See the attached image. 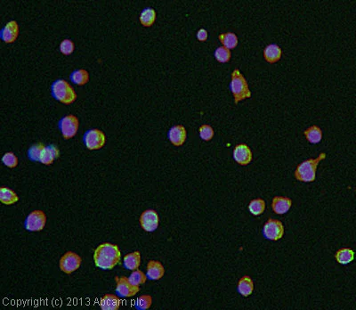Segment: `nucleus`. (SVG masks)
<instances>
[{
  "label": "nucleus",
  "instance_id": "nucleus-1",
  "mask_svg": "<svg viewBox=\"0 0 356 310\" xmlns=\"http://www.w3.org/2000/svg\"><path fill=\"white\" fill-rule=\"evenodd\" d=\"M93 259L98 269L102 270L113 269L121 262V249L117 244L104 243L96 247Z\"/></svg>",
  "mask_w": 356,
  "mask_h": 310
},
{
  "label": "nucleus",
  "instance_id": "nucleus-23",
  "mask_svg": "<svg viewBox=\"0 0 356 310\" xmlns=\"http://www.w3.org/2000/svg\"><path fill=\"white\" fill-rule=\"evenodd\" d=\"M70 80L77 86H84L89 82V73L84 69L75 70L70 73Z\"/></svg>",
  "mask_w": 356,
  "mask_h": 310
},
{
  "label": "nucleus",
  "instance_id": "nucleus-25",
  "mask_svg": "<svg viewBox=\"0 0 356 310\" xmlns=\"http://www.w3.org/2000/svg\"><path fill=\"white\" fill-rule=\"evenodd\" d=\"M335 259L339 264H349L355 259V251L350 248L337 249L335 253Z\"/></svg>",
  "mask_w": 356,
  "mask_h": 310
},
{
  "label": "nucleus",
  "instance_id": "nucleus-11",
  "mask_svg": "<svg viewBox=\"0 0 356 310\" xmlns=\"http://www.w3.org/2000/svg\"><path fill=\"white\" fill-rule=\"evenodd\" d=\"M139 223H140L141 227L144 229L146 232H148V233L154 232L159 227V224H160L159 214L157 213L155 209H151V208L146 209L141 214Z\"/></svg>",
  "mask_w": 356,
  "mask_h": 310
},
{
  "label": "nucleus",
  "instance_id": "nucleus-16",
  "mask_svg": "<svg viewBox=\"0 0 356 310\" xmlns=\"http://www.w3.org/2000/svg\"><path fill=\"white\" fill-rule=\"evenodd\" d=\"M292 206L291 198L286 196H274L272 202V208L274 213L277 215L286 214Z\"/></svg>",
  "mask_w": 356,
  "mask_h": 310
},
{
  "label": "nucleus",
  "instance_id": "nucleus-30",
  "mask_svg": "<svg viewBox=\"0 0 356 310\" xmlns=\"http://www.w3.org/2000/svg\"><path fill=\"white\" fill-rule=\"evenodd\" d=\"M147 279L148 278H147L146 273H144L143 271L139 269L132 271L130 275L128 276L129 282L135 286H140V285H145Z\"/></svg>",
  "mask_w": 356,
  "mask_h": 310
},
{
  "label": "nucleus",
  "instance_id": "nucleus-29",
  "mask_svg": "<svg viewBox=\"0 0 356 310\" xmlns=\"http://www.w3.org/2000/svg\"><path fill=\"white\" fill-rule=\"evenodd\" d=\"M248 208L252 215L260 216L266 210V202L263 199H254L250 203Z\"/></svg>",
  "mask_w": 356,
  "mask_h": 310
},
{
  "label": "nucleus",
  "instance_id": "nucleus-36",
  "mask_svg": "<svg viewBox=\"0 0 356 310\" xmlns=\"http://www.w3.org/2000/svg\"><path fill=\"white\" fill-rule=\"evenodd\" d=\"M208 37H209V33L204 29H201L197 32V40L201 42H205L208 40Z\"/></svg>",
  "mask_w": 356,
  "mask_h": 310
},
{
  "label": "nucleus",
  "instance_id": "nucleus-27",
  "mask_svg": "<svg viewBox=\"0 0 356 310\" xmlns=\"http://www.w3.org/2000/svg\"><path fill=\"white\" fill-rule=\"evenodd\" d=\"M304 136L306 137L308 142L315 145L321 142L322 139V131L318 126L313 125L304 131Z\"/></svg>",
  "mask_w": 356,
  "mask_h": 310
},
{
  "label": "nucleus",
  "instance_id": "nucleus-6",
  "mask_svg": "<svg viewBox=\"0 0 356 310\" xmlns=\"http://www.w3.org/2000/svg\"><path fill=\"white\" fill-rule=\"evenodd\" d=\"M58 127L60 129L63 138L64 139L68 140L70 138H73L77 135L80 127L79 119L73 114L66 115L64 117L62 118L58 122Z\"/></svg>",
  "mask_w": 356,
  "mask_h": 310
},
{
  "label": "nucleus",
  "instance_id": "nucleus-12",
  "mask_svg": "<svg viewBox=\"0 0 356 310\" xmlns=\"http://www.w3.org/2000/svg\"><path fill=\"white\" fill-rule=\"evenodd\" d=\"M232 156H233V159H234L236 163H238L239 165H241V166L249 165L253 160L252 151H251L250 146L247 145L246 144L237 145L235 148H234V150H233Z\"/></svg>",
  "mask_w": 356,
  "mask_h": 310
},
{
  "label": "nucleus",
  "instance_id": "nucleus-35",
  "mask_svg": "<svg viewBox=\"0 0 356 310\" xmlns=\"http://www.w3.org/2000/svg\"><path fill=\"white\" fill-rule=\"evenodd\" d=\"M75 50V44L70 40H63L61 42L60 51L64 56H70Z\"/></svg>",
  "mask_w": 356,
  "mask_h": 310
},
{
  "label": "nucleus",
  "instance_id": "nucleus-9",
  "mask_svg": "<svg viewBox=\"0 0 356 310\" xmlns=\"http://www.w3.org/2000/svg\"><path fill=\"white\" fill-rule=\"evenodd\" d=\"M116 294L120 298H132L140 291L139 286L132 285L128 277L126 276H116Z\"/></svg>",
  "mask_w": 356,
  "mask_h": 310
},
{
  "label": "nucleus",
  "instance_id": "nucleus-24",
  "mask_svg": "<svg viewBox=\"0 0 356 310\" xmlns=\"http://www.w3.org/2000/svg\"><path fill=\"white\" fill-rule=\"evenodd\" d=\"M218 40L222 43L223 46H225L226 48H228L229 50L234 49L236 46H238V43H239L238 37L233 32L221 33L218 36Z\"/></svg>",
  "mask_w": 356,
  "mask_h": 310
},
{
  "label": "nucleus",
  "instance_id": "nucleus-4",
  "mask_svg": "<svg viewBox=\"0 0 356 310\" xmlns=\"http://www.w3.org/2000/svg\"><path fill=\"white\" fill-rule=\"evenodd\" d=\"M51 94L56 101L66 105L73 103L77 99V94L74 88L63 79H59L52 83Z\"/></svg>",
  "mask_w": 356,
  "mask_h": 310
},
{
  "label": "nucleus",
  "instance_id": "nucleus-2",
  "mask_svg": "<svg viewBox=\"0 0 356 310\" xmlns=\"http://www.w3.org/2000/svg\"><path fill=\"white\" fill-rule=\"evenodd\" d=\"M326 157V153H321L316 158H311L302 162L295 169L294 177L297 181L304 183L314 182L316 179V172L319 164Z\"/></svg>",
  "mask_w": 356,
  "mask_h": 310
},
{
  "label": "nucleus",
  "instance_id": "nucleus-14",
  "mask_svg": "<svg viewBox=\"0 0 356 310\" xmlns=\"http://www.w3.org/2000/svg\"><path fill=\"white\" fill-rule=\"evenodd\" d=\"M168 138L175 146H182L186 141L187 131L183 125H175L168 133Z\"/></svg>",
  "mask_w": 356,
  "mask_h": 310
},
{
  "label": "nucleus",
  "instance_id": "nucleus-3",
  "mask_svg": "<svg viewBox=\"0 0 356 310\" xmlns=\"http://www.w3.org/2000/svg\"><path fill=\"white\" fill-rule=\"evenodd\" d=\"M230 89L236 105L252 96L246 78L237 68L231 72Z\"/></svg>",
  "mask_w": 356,
  "mask_h": 310
},
{
  "label": "nucleus",
  "instance_id": "nucleus-20",
  "mask_svg": "<svg viewBox=\"0 0 356 310\" xmlns=\"http://www.w3.org/2000/svg\"><path fill=\"white\" fill-rule=\"evenodd\" d=\"M141 265V252L138 250L127 253L123 258V267L126 270L138 269Z\"/></svg>",
  "mask_w": 356,
  "mask_h": 310
},
{
  "label": "nucleus",
  "instance_id": "nucleus-13",
  "mask_svg": "<svg viewBox=\"0 0 356 310\" xmlns=\"http://www.w3.org/2000/svg\"><path fill=\"white\" fill-rule=\"evenodd\" d=\"M19 36V25L15 20L10 21L0 31V38L6 44L14 43Z\"/></svg>",
  "mask_w": 356,
  "mask_h": 310
},
{
  "label": "nucleus",
  "instance_id": "nucleus-22",
  "mask_svg": "<svg viewBox=\"0 0 356 310\" xmlns=\"http://www.w3.org/2000/svg\"><path fill=\"white\" fill-rule=\"evenodd\" d=\"M19 201V196L14 190L2 186L0 188V202L5 205H13Z\"/></svg>",
  "mask_w": 356,
  "mask_h": 310
},
{
  "label": "nucleus",
  "instance_id": "nucleus-33",
  "mask_svg": "<svg viewBox=\"0 0 356 310\" xmlns=\"http://www.w3.org/2000/svg\"><path fill=\"white\" fill-rule=\"evenodd\" d=\"M2 163L8 168H15L18 166L19 161H18V157L15 155V153L8 152L3 155Z\"/></svg>",
  "mask_w": 356,
  "mask_h": 310
},
{
  "label": "nucleus",
  "instance_id": "nucleus-21",
  "mask_svg": "<svg viewBox=\"0 0 356 310\" xmlns=\"http://www.w3.org/2000/svg\"><path fill=\"white\" fill-rule=\"evenodd\" d=\"M237 290H238L240 294L244 296V297L251 296L253 293V290H254V282H253L252 278L250 277L249 275L242 276L238 282Z\"/></svg>",
  "mask_w": 356,
  "mask_h": 310
},
{
  "label": "nucleus",
  "instance_id": "nucleus-28",
  "mask_svg": "<svg viewBox=\"0 0 356 310\" xmlns=\"http://www.w3.org/2000/svg\"><path fill=\"white\" fill-rule=\"evenodd\" d=\"M45 148V145L43 143H36L34 145H32L27 152V156L29 158V160L33 163H40L41 155L44 152Z\"/></svg>",
  "mask_w": 356,
  "mask_h": 310
},
{
  "label": "nucleus",
  "instance_id": "nucleus-31",
  "mask_svg": "<svg viewBox=\"0 0 356 310\" xmlns=\"http://www.w3.org/2000/svg\"><path fill=\"white\" fill-rule=\"evenodd\" d=\"M214 56H215L216 61L219 62L221 63H226V62L231 61V50L226 48L225 46H218L214 53Z\"/></svg>",
  "mask_w": 356,
  "mask_h": 310
},
{
  "label": "nucleus",
  "instance_id": "nucleus-10",
  "mask_svg": "<svg viewBox=\"0 0 356 310\" xmlns=\"http://www.w3.org/2000/svg\"><path fill=\"white\" fill-rule=\"evenodd\" d=\"M263 235L267 240L278 241L284 235V226L282 222L277 219H269L264 225Z\"/></svg>",
  "mask_w": 356,
  "mask_h": 310
},
{
  "label": "nucleus",
  "instance_id": "nucleus-5",
  "mask_svg": "<svg viewBox=\"0 0 356 310\" xmlns=\"http://www.w3.org/2000/svg\"><path fill=\"white\" fill-rule=\"evenodd\" d=\"M83 142L88 150H100L105 145V134L98 128H92L85 131L83 136Z\"/></svg>",
  "mask_w": 356,
  "mask_h": 310
},
{
  "label": "nucleus",
  "instance_id": "nucleus-18",
  "mask_svg": "<svg viewBox=\"0 0 356 310\" xmlns=\"http://www.w3.org/2000/svg\"><path fill=\"white\" fill-rule=\"evenodd\" d=\"M60 157V150L58 146H56L55 145H49L47 146H45L44 152L42 153L41 158V162L40 163L46 165V166H49L52 165L55 160L58 159Z\"/></svg>",
  "mask_w": 356,
  "mask_h": 310
},
{
  "label": "nucleus",
  "instance_id": "nucleus-19",
  "mask_svg": "<svg viewBox=\"0 0 356 310\" xmlns=\"http://www.w3.org/2000/svg\"><path fill=\"white\" fill-rule=\"evenodd\" d=\"M282 56L281 48L276 44H270L264 49V58L268 63L273 64L281 60Z\"/></svg>",
  "mask_w": 356,
  "mask_h": 310
},
{
  "label": "nucleus",
  "instance_id": "nucleus-26",
  "mask_svg": "<svg viewBox=\"0 0 356 310\" xmlns=\"http://www.w3.org/2000/svg\"><path fill=\"white\" fill-rule=\"evenodd\" d=\"M157 14L156 11L151 7H147L141 12L139 20L141 24L145 27H151L155 22Z\"/></svg>",
  "mask_w": 356,
  "mask_h": 310
},
{
  "label": "nucleus",
  "instance_id": "nucleus-8",
  "mask_svg": "<svg viewBox=\"0 0 356 310\" xmlns=\"http://www.w3.org/2000/svg\"><path fill=\"white\" fill-rule=\"evenodd\" d=\"M46 220L47 218L45 212L41 209H36L27 216L24 227L30 232H41L45 228Z\"/></svg>",
  "mask_w": 356,
  "mask_h": 310
},
{
  "label": "nucleus",
  "instance_id": "nucleus-34",
  "mask_svg": "<svg viewBox=\"0 0 356 310\" xmlns=\"http://www.w3.org/2000/svg\"><path fill=\"white\" fill-rule=\"evenodd\" d=\"M199 132H200V137H201L202 140L204 141H210L211 139L214 137V129L213 127H211L210 125H208V124H203L201 125L200 129H199Z\"/></svg>",
  "mask_w": 356,
  "mask_h": 310
},
{
  "label": "nucleus",
  "instance_id": "nucleus-7",
  "mask_svg": "<svg viewBox=\"0 0 356 310\" xmlns=\"http://www.w3.org/2000/svg\"><path fill=\"white\" fill-rule=\"evenodd\" d=\"M82 258L74 251H67L61 257L59 268L61 271L67 275H70L81 268Z\"/></svg>",
  "mask_w": 356,
  "mask_h": 310
},
{
  "label": "nucleus",
  "instance_id": "nucleus-32",
  "mask_svg": "<svg viewBox=\"0 0 356 310\" xmlns=\"http://www.w3.org/2000/svg\"><path fill=\"white\" fill-rule=\"evenodd\" d=\"M152 305V297L151 295H141L136 300L135 308L137 310H149Z\"/></svg>",
  "mask_w": 356,
  "mask_h": 310
},
{
  "label": "nucleus",
  "instance_id": "nucleus-15",
  "mask_svg": "<svg viewBox=\"0 0 356 310\" xmlns=\"http://www.w3.org/2000/svg\"><path fill=\"white\" fill-rule=\"evenodd\" d=\"M165 275V268L158 260H150L146 266V275L151 281L161 280Z\"/></svg>",
  "mask_w": 356,
  "mask_h": 310
},
{
  "label": "nucleus",
  "instance_id": "nucleus-17",
  "mask_svg": "<svg viewBox=\"0 0 356 310\" xmlns=\"http://www.w3.org/2000/svg\"><path fill=\"white\" fill-rule=\"evenodd\" d=\"M100 308L103 310H120L121 305V298L117 294L104 295L100 300Z\"/></svg>",
  "mask_w": 356,
  "mask_h": 310
}]
</instances>
